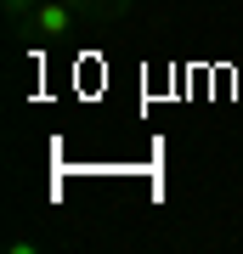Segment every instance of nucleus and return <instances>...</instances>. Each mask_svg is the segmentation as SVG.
Instances as JSON below:
<instances>
[{"instance_id": "f257e3e1", "label": "nucleus", "mask_w": 243, "mask_h": 254, "mask_svg": "<svg viewBox=\"0 0 243 254\" xmlns=\"http://www.w3.org/2000/svg\"><path fill=\"white\" fill-rule=\"evenodd\" d=\"M80 23H85L80 6H68V0H40L17 28H23V34H34V40H45V46H63V40L80 34Z\"/></svg>"}, {"instance_id": "f03ea898", "label": "nucleus", "mask_w": 243, "mask_h": 254, "mask_svg": "<svg viewBox=\"0 0 243 254\" xmlns=\"http://www.w3.org/2000/svg\"><path fill=\"white\" fill-rule=\"evenodd\" d=\"M0 6H6V17H11V23H23V17H28V11H34V6H40V0H0Z\"/></svg>"}, {"instance_id": "7ed1b4c3", "label": "nucleus", "mask_w": 243, "mask_h": 254, "mask_svg": "<svg viewBox=\"0 0 243 254\" xmlns=\"http://www.w3.org/2000/svg\"><path fill=\"white\" fill-rule=\"evenodd\" d=\"M40 243H34V237H28V232H17V237H11V254H34Z\"/></svg>"}]
</instances>
